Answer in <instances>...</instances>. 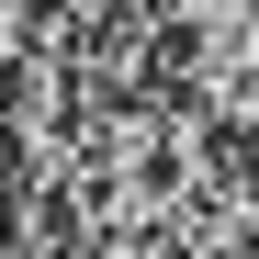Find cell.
<instances>
[{"mask_svg":"<svg viewBox=\"0 0 259 259\" xmlns=\"http://www.w3.org/2000/svg\"><path fill=\"white\" fill-rule=\"evenodd\" d=\"M147 12L169 46V91L214 124H237L259 102V0H147Z\"/></svg>","mask_w":259,"mask_h":259,"instance_id":"cell-1","label":"cell"},{"mask_svg":"<svg viewBox=\"0 0 259 259\" xmlns=\"http://www.w3.org/2000/svg\"><path fill=\"white\" fill-rule=\"evenodd\" d=\"M57 23H113V12H147V0H46Z\"/></svg>","mask_w":259,"mask_h":259,"instance_id":"cell-2","label":"cell"},{"mask_svg":"<svg viewBox=\"0 0 259 259\" xmlns=\"http://www.w3.org/2000/svg\"><path fill=\"white\" fill-rule=\"evenodd\" d=\"M237 124H248V136H259V102H248V113H237Z\"/></svg>","mask_w":259,"mask_h":259,"instance_id":"cell-3","label":"cell"}]
</instances>
